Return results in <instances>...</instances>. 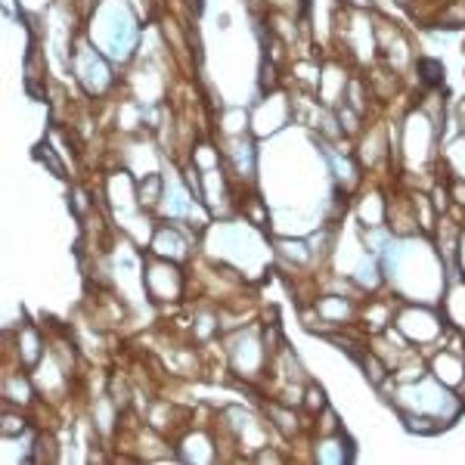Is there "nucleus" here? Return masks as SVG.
I'll return each instance as SVG.
<instances>
[{"instance_id": "obj_1", "label": "nucleus", "mask_w": 465, "mask_h": 465, "mask_svg": "<svg viewBox=\"0 0 465 465\" xmlns=\"http://www.w3.org/2000/svg\"><path fill=\"white\" fill-rule=\"evenodd\" d=\"M385 401H391V407L397 412H425V416L438 419L444 429H450L453 422H460L465 412V401L456 391L440 385L438 379L422 376L410 385H397L385 394Z\"/></svg>"}, {"instance_id": "obj_2", "label": "nucleus", "mask_w": 465, "mask_h": 465, "mask_svg": "<svg viewBox=\"0 0 465 465\" xmlns=\"http://www.w3.org/2000/svg\"><path fill=\"white\" fill-rule=\"evenodd\" d=\"M394 326H397V332H401L412 348L422 351L425 357L444 341V335L450 329L438 304H419V302H403L394 317Z\"/></svg>"}, {"instance_id": "obj_3", "label": "nucleus", "mask_w": 465, "mask_h": 465, "mask_svg": "<svg viewBox=\"0 0 465 465\" xmlns=\"http://www.w3.org/2000/svg\"><path fill=\"white\" fill-rule=\"evenodd\" d=\"M143 295L146 302L171 307V304H183L190 298V270H183V264L174 261L155 258L146 252L143 258Z\"/></svg>"}, {"instance_id": "obj_4", "label": "nucleus", "mask_w": 465, "mask_h": 465, "mask_svg": "<svg viewBox=\"0 0 465 465\" xmlns=\"http://www.w3.org/2000/svg\"><path fill=\"white\" fill-rule=\"evenodd\" d=\"M429 376L465 401V351L434 348L429 354Z\"/></svg>"}, {"instance_id": "obj_5", "label": "nucleus", "mask_w": 465, "mask_h": 465, "mask_svg": "<svg viewBox=\"0 0 465 465\" xmlns=\"http://www.w3.org/2000/svg\"><path fill=\"white\" fill-rule=\"evenodd\" d=\"M311 462L317 465H348L354 462V440L344 431L311 434Z\"/></svg>"}, {"instance_id": "obj_6", "label": "nucleus", "mask_w": 465, "mask_h": 465, "mask_svg": "<svg viewBox=\"0 0 465 465\" xmlns=\"http://www.w3.org/2000/svg\"><path fill=\"white\" fill-rule=\"evenodd\" d=\"M438 307H440V313H444L447 326L465 335V276L447 280V289H444V295H440Z\"/></svg>"}, {"instance_id": "obj_7", "label": "nucleus", "mask_w": 465, "mask_h": 465, "mask_svg": "<svg viewBox=\"0 0 465 465\" xmlns=\"http://www.w3.org/2000/svg\"><path fill=\"white\" fill-rule=\"evenodd\" d=\"M354 363L360 366V370H363L366 381H370V385L376 388V391H379L381 385H385L388 379H391V366H388L385 360H381L376 351L370 348V344H366V348L354 357Z\"/></svg>"}, {"instance_id": "obj_8", "label": "nucleus", "mask_w": 465, "mask_h": 465, "mask_svg": "<svg viewBox=\"0 0 465 465\" xmlns=\"http://www.w3.org/2000/svg\"><path fill=\"white\" fill-rule=\"evenodd\" d=\"M412 72H416V81L422 84V90H440V87H444V63H440V59L416 56Z\"/></svg>"}, {"instance_id": "obj_9", "label": "nucleus", "mask_w": 465, "mask_h": 465, "mask_svg": "<svg viewBox=\"0 0 465 465\" xmlns=\"http://www.w3.org/2000/svg\"><path fill=\"white\" fill-rule=\"evenodd\" d=\"M397 416L403 419L407 431H412V434H425V438H431V434L444 431V425H440L438 419L425 416V412H397Z\"/></svg>"}, {"instance_id": "obj_10", "label": "nucleus", "mask_w": 465, "mask_h": 465, "mask_svg": "<svg viewBox=\"0 0 465 465\" xmlns=\"http://www.w3.org/2000/svg\"><path fill=\"white\" fill-rule=\"evenodd\" d=\"M329 407V397H326V391H322V385H317V381H307L304 385V397H302V412L307 419H313L317 412H322Z\"/></svg>"}, {"instance_id": "obj_11", "label": "nucleus", "mask_w": 465, "mask_h": 465, "mask_svg": "<svg viewBox=\"0 0 465 465\" xmlns=\"http://www.w3.org/2000/svg\"><path fill=\"white\" fill-rule=\"evenodd\" d=\"M335 431H344V425L332 407H326L311 419V434H335Z\"/></svg>"}, {"instance_id": "obj_12", "label": "nucleus", "mask_w": 465, "mask_h": 465, "mask_svg": "<svg viewBox=\"0 0 465 465\" xmlns=\"http://www.w3.org/2000/svg\"><path fill=\"white\" fill-rule=\"evenodd\" d=\"M344 6H351V10H363V13H372L376 10V4L372 0H341Z\"/></svg>"}, {"instance_id": "obj_13", "label": "nucleus", "mask_w": 465, "mask_h": 465, "mask_svg": "<svg viewBox=\"0 0 465 465\" xmlns=\"http://www.w3.org/2000/svg\"><path fill=\"white\" fill-rule=\"evenodd\" d=\"M460 273L465 276V227H462V236H460Z\"/></svg>"}, {"instance_id": "obj_14", "label": "nucleus", "mask_w": 465, "mask_h": 465, "mask_svg": "<svg viewBox=\"0 0 465 465\" xmlns=\"http://www.w3.org/2000/svg\"><path fill=\"white\" fill-rule=\"evenodd\" d=\"M397 4H412V0H397Z\"/></svg>"}]
</instances>
